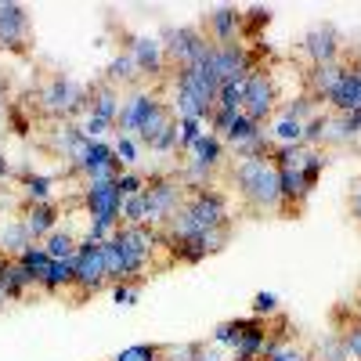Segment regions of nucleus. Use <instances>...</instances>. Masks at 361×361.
Segmentation results:
<instances>
[{
	"label": "nucleus",
	"mask_w": 361,
	"mask_h": 361,
	"mask_svg": "<svg viewBox=\"0 0 361 361\" xmlns=\"http://www.w3.org/2000/svg\"><path fill=\"white\" fill-rule=\"evenodd\" d=\"M231 180L238 188L246 214L282 217V180H279V166L271 159H238L231 166Z\"/></svg>",
	"instance_id": "1"
},
{
	"label": "nucleus",
	"mask_w": 361,
	"mask_h": 361,
	"mask_svg": "<svg viewBox=\"0 0 361 361\" xmlns=\"http://www.w3.org/2000/svg\"><path fill=\"white\" fill-rule=\"evenodd\" d=\"M37 109L47 116V119H58V123H69V116L90 109V94L87 87H80L76 80L69 76H51L40 94H37Z\"/></svg>",
	"instance_id": "2"
},
{
	"label": "nucleus",
	"mask_w": 361,
	"mask_h": 361,
	"mask_svg": "<svg viewBox=\"0 0 361 361\" xmlns=\"http://www.w3.org/2000/svg\"><path fill=\"white\" fill-rule=\"evenodd\" d=\"M180 214H185V221H188L199 235H206V231H214V228L231 224L228 199H224L221 192H214L209 185H206V188H188L185 206H180Z\"/></svg>",
	"instance_id": "3"
},
{
	"label": "nucleus",
	"mask_w": 361,
	"mask_h": 361,
	"mask_svg": "<svg viewBox=\"0 0 361 361\" xmlns=\"http://www.w3.org/2000/svg\"><path fill=\"white\" fill-rule=\"evenodd\" d=\"M73 267H76V307L83 304L87 296H94L109 286V271H105V253H102V243H90V238H80L76 246V257H73Z\"/></svg>",
	"instance_id": "4"
},
{
	"label": "nucleus",
	"mask_w": 361,
	"mask_h": 361,
	"mask_svg": "<svg viewBox=\"0 0 361 361\" xmlns=\"http://www.w3.org/2000/svg\"><path fill=\"white\" fill-rule=\"evenodd\" d=\"M83 206H87V217L119 228L123 221V192L116 188V180H98V185H87L83 188Z\"/></svg>",
	"instance_id": "5"
},
{
	"label": "nucleus",
	"mask_w": 361,
	"mask_h": 361,
	"mask_svg": "<svg viewBox=\"0 0 361 361\" xmlns=\"http://www.w3.org/2000/svg\"><path fill=\"white\" fill-rule=\"evenodd\" d=\"M275 102H279V83L271 73L257 69L250 73V83H246V98H243V116L253 119V123L260 127L264 119L275 112Z\"/></svg>",
	"instance_id": "6"
},
{
	"label": "nucleus",
	"mask_w": 361,
	"mask_h": 361,
	"mask_svg": "<svg viewBox=\"0 0 361 361\" xmlns=\"http://www.w3.org/2000/svg\"><path fill=\"white\" fill-rule=\"evenodd\" d=\"M156 102H159L156 90H141V87H134L130 94H123V105H119V116H116V134L119 137H134Z\"/></svg>",
	"instance_id": "7"
},
{
	"label": "nucleus",
	"mask_w": 361,
	"mask_h": 361,
	"mask_svg": "<svg viewBox=\"0 0 361 361\" xmlns=\"http://www.w3.org/2000/svg\"><path fill=\"white\" fill-rule=\"evenodd\" d=\"M127 51L134 54V62L141 69V80H170L166 69V51L159 37H130Z\"/></svg>",
	"instance_id": "8"
},
{
	"label": "nucleus",
	"mask_w": 361,
	"mask_h": 361,
	"mask_svg": "<svg viewBox=\"0 0 361 361\" xmlns=\"http://www.w3.org/2000/svg\"><path fill=\"white\" fill-rule=\"evenodd\" d=\"M202 33L209 44H235L243 40V11L238 8H214L202 18Z\"/></svg>",
	"instance_id": "9"
},
{
	"label": "nucleus",
	"mask_w": 361,
	"mask_h": 361,
	"mask_svg": "<svg viewBox=\"0 0 361 361\" xmlns=\"http://www.w3.org/2000/svg\"><path fill=\"white\" fill-rule=\"evenodd\" d=\"M25 44H29V15H25V8L0 0V47L25 51Z\"/></svg>",
	"instance_id": "10"
},
{
	"label": "nucleus",
	"mask_w": 361,
	"mask_h": 361,
	"mask_svg": "<svg viewBox=\"0 0 361 361\" xmlns=\"http://www.w3.org/2000/svg\"><path fill=\"white\" fill-rule=\"evenodd\" d=\"M343 62H325V66H311L307 73H304V94L318 105V102H329L333 98V90L340 87V80H343Z\"/></svg>",
	"instance_id": "11"
},
{
	"label": "nucleus",
	"mask_w": 361,
	"mask_h": 361,
	"mask_svg": "<svg viewBox=\"0 0 361 361\" xmlns=\"http://www.w3.org/2000/svg\"><path fill=\"white\" fill-rule=\"evenodd\" d=\"M304 51L311 58V66H325V62H340V33H336V25H314L311 33L304 37Z\"/></svg>",
	"instance_id": "12"
},
{
	"label": "nucleus",
	"mask_w": 361,
	"mask_h": 361,
	"mask_svg": "<svg viewBox=\"0 0 361 361\" xmlns=\"http://www.w3.org/2000/svg\"><path fill=\"white\" fill-rule=\"evenodd\" d=\"M87 94H90V109H87V112H94L98 119H105V123H112V127H116L119 105H123V90L112 87L109 80H98L94 87L87 90Z\"/></svg>",
	"instance_id": "13"
},
{
	"label": "nucleus",
	"mask_w": 361,
	"mask_h": 361,
	"mask_svg": "<svg viewBox=\"0 0 361 361\" xmlns=\"http://www.w3.org/2000/svg\"><path fill=\"white\" fill-rule=\"evenodd\" d=\"M22 224H25L29 235H33V243H44V238L58 228V209H54V202H25Z\"/></svg>",
	"instance_id": "14"
},
{
	"label": "nucleus",
	"mask_w": 361,
	"mask_h": 361,
	"mask_svg": "<svg viewBox=\"0 0 361 361\" xmlns=\"http://www.w3.org/2000/svg\"><path fill=\"white\" fill-rule=\"evenodd\" d=\"M105 80H109L112 87H137L141 69H137V62H134V54H130V51H119L112 62H109V69H105Z\"/></svg>",
	"instance_id": "15"
},
{
	"label": "nucleus",
	"mask_w": 361,
	"mask_h": 361,
	"mask_svg": "<svg viewBox=\"0 0 361 361\" xmlns=\"http://www.w3.org/2000/svg\"><path fill=\"white\" fill-rule=\"evenodd\" d=\"M29 246H37V243H33V235L25 231L22 221H8L4 228H0V253H8L11 260H18Z\"/></svg>",
	"instance_id": "16"
},
{
	"label": "nucleus",
	"mask_w": 361,
	"mask_h": 361,
	"mask_svg": "<svg viewBox=\"0 0 361 361\" xmlns=\"http://www.w3.org/2000/svg\"><path fill=\"white\" fill-rule=\"evenodd\" d=\"M4 289H8L11 300H22L29 289H40V282H37V275H33V271H29L22 260H11L8 275H4Z\"/></svg>",
	"instance_id": "17"
},
{
	"label": "nucleus",
	"mask_w": 361,
	"mask_h": 361,
	"mask_svg": "<svg viewBox=\"0 0 361 361\" xmlns=\"http://www.w3.org/2000/svg\"><path fill=\"white\" fill-rule=\"evenodd\" d=\"M40 246L47 250L51 260H73V257H76V246H80V238H76L69 228H54Z\"/></svg>",
	"instance_id": "18"
},
{
	"label": "nucleus",
	"mask_w": 361,
	"mask_h": 361,
	"mask_svg": "<svg viewBox=\"0 0 361 361\" xmlns=\"http://www.w3.org/2000/svg\"><path fill=\"white\" fill-rule=\"evenodd\" d=\"M264 130L253 123V119H246L243 112H238V119H235V123H231V130L224 134V145L231 148V152H235V148H243V145H250V141H257Z\"/></svg>",
	"instance_id": "19"
},
{
	"label": "nucleus",
	"mask_w": 361,
	"mask_h": 361,
	"mask_svg": "<svg viewBox=\"0 0 361 361\" xmlns=\"http://www.w3.org/2000/svg\"><path fill=\"white\" fill-rule=\"evenodd\" d=\"M246 83H250V76H238V80H228V83H221V94H217V109H235V112H243Z\"/></svg>",
	"instance_id": "20"
},
{
	"label": "nucleus",
	"mask_w": 361,
	"mask_h": 361,
	"mask_svg": "<svg viewBox=\"0 0 361 361\" xmlns=\"http://www.w3.org/2000/svg\"><path fill=\"white\" fill-rule=\"evenodd\" d=\"M22 199L25 202H51V177H37V173H25L22 177Z\"/></svg>",
	"instance_id": "21"
},
{
	"label": "nucleus",
	"mask_w": 361,
	"mask_h": 361,
	"mask_svg": "<svg viewBox=\"0 0 361 361\" xmlns=\"http://www.w3.org/2000/svg\"><path fill=\"white\" fill-rule=\"evenodd\" d=\"M314 116H318V105H314L307 94H300V98H293V102L282 105V119H296V123H307V119H314Z\"/></svg>",
	"instance_id": "22"
},
{
	"label": "nucleus",
	"mask_w": 361,
	"mask_h": 361,
	"mask_svg": "<svg viewBox=\"0 0 361 361\" xmlns=\"http://www.w3.org/2000/svg\"><path fill=\"white\" fill-rule=\"evenodd\" d=\"M29 271H33V275H37V282H44V275H47V267H51V257H47V250L37 243V246H29L22 257H18Z\"/></svg>",
	"instance_id": "23"
},
{
	"label": "nucleus",
	"mask_w": 361,
	"mask_h": 361,
	"mask_svg": "<svg viewBox=\"0 0 361 361\" xmlns=\"http://www.w3.org/2000/svg\"><path fill=\"white\" fill-rule=\"evenodd\" d=\"M159 350L163 343H134L127 350H119L112 361H159Z\"/></svg>",
	"instance_id": "24"
},
{
	"label": "nucleus",
	"mask_w": 361,
	"mask_h": 361,
	"mask_svg": "<svg viewBox=\"0 0 361 361\" xmlns=\"http://www.w3.org/2000/svg\"><path fill=\"white\" fill-rule=\"evenodd\" d=\"M275 141L279 145H304V123H296V119H279Z\"/></svg>",
	"instance_id": "25"
},
{
	"label": "nucleus",
	"mask_w": 361,
	"mask_h": 361,
	"mask_svg": "<svg viewBox=\"0 0 361 361\" xmlns=\"http://www.w3.org/2000/svg\"><path fill=\"white\" fill-rule=\"evenodd\" d=\"M340 340H343V350H347V361L354 357V361H361V318L357 322H350L343 333H340Z\"/></svg>",
	"instance_id": "26"
},
{
	"label": "nucleus",
	"mask_w": 361,
	"mask_h": 361,
	"mask_svg": "<svg viewBox=\"0 0 361 361\" xmlns=\"http://www.w3.org/2000/svg\"><path fill=\"white\" fill-rule=\"evenodd\" d=\"M199 343H163L159 361H195Z\"/></svg>",
	"instance_id": "27"
},
{
	"label": "nucleus",
	"mask_w": 361,
	"mask_h": 361,
	"mask_svg": "<svg viewBox=\"0 0 361 361\" xmlns=\"http://www.w3.org/2000/svg\"><path fill=\"white\" fill-rule=\"evenodd\" d=\"M145 185H148V180H145L137 170H123V173L116 177V188L123 192V199H127V195H141V192H145Z\"/></svg>",
	"instance_id": "28"
},
{
	"label": "nucleus",
	"mask_w": 361,
	"mask_h": 361,
	"mask_svg": "<svg viewBox=\"0 0 361 361\" xmlns=\"http://www.w3.org/2000/svg\"><path fill=\"white\" fill-rule=\"evenodd\" d=\"M119 224H145V192L123 199V221Z\"/></svg>",
	"instance_id": "29"
},
{
	"label": "nucleus",
	"mask_w": 361,
	"mask_h": 361,
	"mask_svg": "<svg viewBox=\"0 0 361 361\" xmlns=\"http://www.w3.org/2000/svg\"><path fill=\"white\" fill-rule=\"evenodd\" d=\"M318 357H322V361H347V350H343L340 333H329V336H325V343L318 347Z\"/></svg>",
	"instance_id": "30"
},
{
	"label": "nucleus",
	"mask_w": 361,
	"mask_h": 361,
	"mask_svg": "<svg viewBox=\"0 0 361 361\" xmlns=\"http://www.w3.org/2000/svg\"><path fill=\"white\" fill-rule=\"evenodd\" d=\"M116 159L130 170V166L137 163V141H134V137H119V141H116Z\"/></svg>",
	"instance_id": "31"
},
{
	"label": "nucleus",
	"mask_w": 361,
	"mask_h": 361,
	"mask_svg": "<svg viewBox=\"0 0 361 361\" xmlns=\"http://www.w3.org/2000/svg\"><path fill=\"white\" fill-rule=\"evenodd\" d=\"M253 314H257V318L279 314V296H275V293H257V296H253Z\"/></svg>",
	"instance_id": "32"
},
{
	"label": "nucleus",
	"mask_w": 361,
	"mask_h": 361,
	"mask_svg": "<svg viewBox=\"0 0 361 361\" xmlns=\"http://www.w3.org/2000/svg\"><path fill=\"white\" fill-rule=\"evenodd\" d=\"M137 289H141V286H130V282H116V286H112V296H116V304L130 307L134 300H137Z\"/></svg>",
	"instance_id": "33"
},
{
	"label": "nucleus",
	"mask_w": 361,
	"mask_h": 361,
	"mask_svg": "<svg viewBox=\"0 0 361 361\" xmlns=\"http://www.w3.org/2000/svg\"><path fill=\"white\" fill-rule=\"evenodd\" d=\"M271 361H311V354H307V350H296V347L289 343L286 350H279V354L271 357Z\"/></svg>",
	"instance_id": "34"
},
{
	"label": "nucleus",
	"mask_w": 361,
	"mask_h": 361,
	"mask_svg": "<svg viewBox=\"0 0 361 361\" xmlns=\"http://www.w3.org/2000/svg\"><path fill=\"white\" fill-rule=\"evenodd\" d=\"M195 361H224V357H221L217 343H214V347H209V343H199V354H195Z\"/></svg>",
	"instance_id": "35"
},
{
	"label": "nucleus",
	"mask_w": 361,
	"mask_h": 361,
	"mask_svg": "<svg viewBox=\"0 0 361 361\" xmlns=\"http://www.w3.org/2000/svg\"><path fill=\"white\" fill-rule=\"evenodd\" d=\"M350 217L361 224V180L354 185V195H350Z\"/></svg>",
	"instance_id": "36"
},
{
	"label": "nucleus",
	"mask_w": 361,
	"mask_h": 361,
	"mask_svg": "<svg viewBox=\"0 0 361 361\" xmlns=\"http://www.w3.org/2000/svg\"><path fill=\"white\" fill-rule=\"evenodd\" d=\"M8 267H11V257H8V253H0V282H4V275H8Z\"/></svg>",
	"instance_id": "37"
},
{
	"label": "nucleus",
	"mask_w": 361,
	"mask_h": 361,
	"mask_svg": "<svg viewBox=\"0 0 361 361\" xmlns=\"http://www.w3.org/2000/svg\"><path fill=\"white\" fill-rule=\"evenodd\" d=\"M11 304V296H8V289H4V282H0V311H4Z\"/></svg>",
	"instance_id": "38"
},
{
	"label": "nucleus",
	"mask_w": 361,
	"mask_h": 361,
	"mask_svg": "<svg viewBox=\"0 0 361 361\" xmlns=\"http://www.w3.org/2000/svg\"><path fill=\"white\" fill-rule=\"evenodd\" d=\"M8 173H11V166H8V159H4V156H0V177H8Z\"/></svg>",
	"instance_id": "39"
},
{
	"label": "nucleus",
	"mask_w": 361,
	"mask_h": 361,
	"mask_svg": "<svg viewBox=\"0 0 361 361\" xmlns=\"http://www.w3.org/2000/svg\"><path fill=\"white\" fill-rule=\"evenodd\" d=\"M357 318H361V293H357Z\"/></svg>",
	"instance_id": "40"
}]
</instances>
